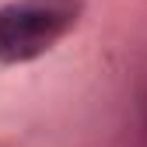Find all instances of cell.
Masks as SVG:
<instances>
[{
    "instance_id": "obj_1",
    "label": "cell",
    "mask_w": 147,
    "mask_h": 147,
    "mask_svg": "<svg viewBox=\"0 0 147 147\" xmlns=\"http://www.w3.org/2000/svg\"><path fill=\"white\" fill-rule=\"evenodd\" d=\"M77 0H18L0 7V60L25 63L53 49L77 21Z\"/></svg>"
}]
</instances>
